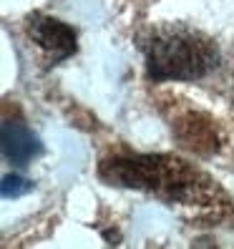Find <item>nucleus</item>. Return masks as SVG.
<instances>
[{
	"instance_id": "nucleus-1",
	"label": "nucleus",
	"mask_w": 234,
	"mask_h": 249,
	"mask_svg": "<svg viewBox=\"0 0 234 249\" xmlns=\"http://www.w3.org/2000/svg\"><path fill=\"white\" fill-rule=\"evenodd\" d=\"M101 179L113 186L141 189L171 204H186L216 219L222 199L214 181L184 159L164 154H116L101 161Z\"/></svg>"
},
{
	"instance_id": "nucleus-2",
	"label": "nucleus",
	"mask_w": 234,
	"mask_h": 249,
	"mask_svg": "<svg viewBox=\"0 0 234 249\" xmlns=\"http://www.w3.org/2000/svg\"><path fill=\"white\" fill-rule=\"evenodd\" d=\"M144 48L151 81H197L216 66L214 40L179 25L151 31Z\"/></svg>"
},
{
	"instance_id": "nucleus-3",
	"label": "nucleus",
	"mask_w": 234,
	"mask_h": 249,
	"mask_svg": "<svg viewBox=\"0 0 234 249\" xmlns=\"http://www.w3.org/2000/svg\"><path fill=\"white\" fill-rule=\"evenodd\" d=\"M28 36L51 58V66L61 63L68 55L76 53V31L58 18H48L36 13V16L28 18Z\"/></svg>"
},
{
	"instance_id": "nucleus-4",
	"label": "nucleus",
	"mask_w": 234,
	"mask_h": 249,
	"mask_svg": "<svg viewBox=\"0 0 234 249\" xmlns=\"http://www.w3.org/2000/svg\"><path fill=\"white\" fill-rule=\"evenodd\" d=\"M0 141H3V156H5V161L13 164L16 169H25L43 151L38 136L20 119H13V121L5 119L3 121Z\"/></svg>"
},
{
	"instance_id": "nucleus-5",
	"label": "nucleus",
	"mask_w": 234,
	"mask_h": 249,
	"mask_svg": "<svg viewBox=\"0 0 234 249\" xmlns=\"http://www.w3.org/2000/svg\"><path fill=\"white\" fill-rule=\"evenodd\" d=\"M174 128H177L174 131L177 139L184 146H189V149H197L201 154H212L216 149V131L197 108L179 116L177 124H174Z\"/></svg>"
},
{
	"instance_id": "nucleus-6",
	"label": "nucleus",
	"mask_w": 234,
	"mask_h": 249,
	"mask_svg": "<svg viewBox=\"0 0 234 249\" xmlns=\"http://www.w3.org/2000/svg\"><path fill=\"white\" fill-rule=\"evenodd\" d=\"M33 189V181L20 177V174H5L3 177V196L10 199V196H23L25 192Z\"/></svg>"
}]
</instances>
